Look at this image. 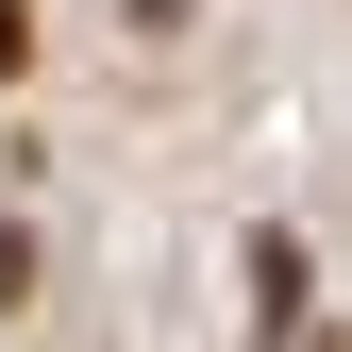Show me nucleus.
Returning a JSON list of instances; mask_svg holds the SVG:
<instances>
[{"label":"nucleus","instance_id":"nucleus-1","mask_svg":"<svg viewBox=\"0 0 352 352\" xmlns=\"http://www.w3.org/2000/svg\"><path fill=\"white\" fill-rule=\"evenodd\" d=\"M17 51H34V17H17V0H0V84H17Z\"/></svg>","mask_w":352,"mask_h":352}]
</instances>
